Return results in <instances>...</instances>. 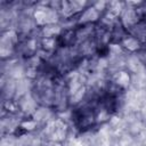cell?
<instances>
[{"label":"cell","mask_w":146,"mask_h":146,"mask_svg":"<svg viewBox=\"0 0 146 146\" xmlns=\"http://www.w3.org/2000/svg\"><path fill=\"white\" fill-rule=\"evenodd\" d=\"M127 32L130 35L135 36L138 41H140L145 46L146 44V18L140 19L138 23L131 26Z\"/></svg>","instance_id":"30bf717a"},{"label":"cell","mask_w":146,"mask_h":146,"mask_svg":"<svg viewBox=\"0 0 146 146\" xmlns=\"http://www.w3.org/2000/svg\"><path fill=\"white\" fill-rule=\"evenodd\" d=\"M39 48H40V38L29 34L25 39L21 40L18 46V51L22 54V56L30 59L36 56Z\"/></svg>","instance_id":"8992f818"},{"label":"cell","mask_w":146,"mask_h":146,"mask_svg":"<svg viewBox=\"0 0 146 146\" xmlns=\"http://www.w3.org/2000/svg\"><path fill=\"white\" fill-rule=\"evenodd\" d=\"M90 3L87 1H78V0H71V1H62L59 2V7L57 8L60 17L65 19H71L73 17H79V15L89 6Z\"/></svg>","instance_id":"5b68a950"},{"label":"cell","mask_w":146,"mask_h":146,"mask_svg":"<svg viewBox=\"0 0 146 146\" xmlns=\"http://www.w3.org/2000/svg\"><path fill=\"white\" fill-rule=\"evenodd\" d=\"M32 17L35 26L42 29L48 25L58 24L60 15L56 7H51L48 5H40L33 10Z\"/></svg>","instance_id":"7a4b0ae2"},{"label":"cell","mask_w":146,"mask_h":146,"mask_svg":"<svg viewBox=\"0 0 146 146\" xmlns=\"http://www.w3.org/2000/svg\"><path fill=\"white\" fill-rule=\"evenodd\" d=\"M72 121L74 127L81 131H86L95 127L97 124L95 102H89L87 104H80L76 106L72 112Z\"/></svg>","instance_id":"6da1fadb"},{"label":"cell","mask_w":146,"mask_h":146,"mask_svg":"<svg viewBox=\"0 0 146 146\" xmlns=\"http://www.w3.org/2000/svg\"><path fill=\"white\" fill-rule=\"evenodd\" d=\"M137 57H138V59L146 66V47H144L141 50H139L137 54Z\"/></svg>","instance_id":"8fae6325"},{"label":"cell","mask_w":146,"mask_h":146,"mask_svg":"<svg viewBox=\"0 0 146 146\" xmlns=\"http://www.w3.org/2000/svg\"><path fill=\"white\" fill-rule=\"evenodd\" d=\"M102 13L91 3L76 18V25H95L98 24L102 19Z\"/></svg>","instance_id":"52a82bcc"},{"label":"cell","mask_w":146,"mask_h":146,"mask_svg":"<svg viewBox=\"0 0 146 146\" xmlns=\"http://www.w3.org/2000/svg\"><path fill=\"white\" fill-rule=\"evenodd\" d=\"M68 133V125L63 119H50L43 127V137L48 141L63 143Z\"/></svg>","instance_id":"3957f363"},{"label":"cell","mask_w":146,"mask_h":146,"mask_svg":"<svg viewBox=\"0 0 146 146\" xmlns=\"http://www.w3.org/2000/svg\"><path fill=\"white\" fill-rule=\"evenodd\" d=\"M110 83H112L115 88H117L121 91H125V89L130 86L131 82V75L130 72L125 68H120L115 71L111 78H110Z\"/></svg>","instance_id":"ba28073f"},{"label":"cell","mask_w":146,"mask_h":146,"mask_svg":"<svg viewBox=\"0 0 146 146\" xmlns=\"http://www.w3.org/2000/svg\"><path fill=\"white\" fill-rule=\"evenodd\" d=\"M21 39L19 33L14 30H6L2 32L0 38V55L2 59L10 58L13 55L18 52V46H19Z\"/></svg>","instance_id":"277c9868"},{"label":"cell","mask_w":146,"mask_h":146,"mask_svg":"<svg viewBox=\"0 0 146 146\" xmlns=\"http://www.w3.org/2000/svg\"><path fill=\"white\" fill-rule=\"evenodd\" d=\"M42 146H63L62 143H57V141H48L44 140V143L42 144Z\"/></svg>","instance_id":"7c38bea8"},{"label":"cell","mask_w":146,"mask_h":146,"mask_svg":"<svg viewBox=\"0 0 146 146\" xmlns=\"http://www.w3.org/2000/svg\"><path fill=\"white\" fill-rule=\"evenodd\" d=\"M120 44L124 51L130 52V54H137L139 50H141L144 48V44L140 41H138L135 36L130 35L129 33H127L124 35V38L121 40Z\"/></svg>","instance_id":"9c48e42d"}]
</instances>
